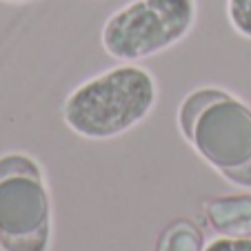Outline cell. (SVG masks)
Wrapping results in <instances>:
<instances>
[{"instance_id":"1","label":"cell","mask_w":251,"mask_h":251,"mask_svg":"<svg viewBox=\"0 0 251 251\" xmlns=\"http://www.w3.org/2000/svg\"><path fill=\"white\" fill-rule=\"evenodd\" d=\"M178 127L196 153L227 182L251 191V107L220 87L182 98Z\"/></svg>"},{"instance_id":"8","label":"cell","mask_w":251,"mask_h":251,"mask_svg":"<svg viewBox=\"0 0 251 251\" xmlns=\"http://www.w3.org/2000/svg\"><path fill=\"white\" fill-rule=\"evenodd\" d=\"M204 251H251V236L249 238H229L220 236L213 238L204 245Z\"/></svg>"},{"instance_id":"5","label":"cell","mask_w":251,"mask_h":251,"mask_svg":"<svg viewBox=\"0 0 251 251\" xmlns=\"http://www.w3.org/2000/svg\"><path fill=\"white\" fill-rule=\"evenodd\" d=\"M204 216L213 231L229 238L251 236V194H231L204 204Z\"/></svg>"},{"instance_id":"4","label":"cell","mask_w":251,"mask_h":251,"mask_svg":"<svg viewBox=\"0 0 251 251\" xmlns=\"http://www.w3.org/2000/svg\"><path fill=\"white\" fill-rule=\"evenodd\" d=\"M196 16V0H131L107 18L100 43L116 60L138 62L180 43Z\"/></svg>"},{"instance_id":"2","label":"cell","mask_w":251,"mask_h":251,"mask_svg":"<svg viewBox=\"0 0 251 251\" xmlns=\"http://www.w3.org/2000/svg\"><path fill=\"white\" fill-rule=\"evenodd\" d=\"M156 96L151 71L123 62L78 85L62 104V118L80 138L109 140L147 118L156 104Z\"/></svg>"},{"instance_id":"3","label":"cell","mask_w":251,"mask_h":251,"mask_svg":"<svg viewBox=\"0 0 251 251\" xmlns=\"http://www.w3.org/2000/svg\"><path fill=\"white\" fill-rule=\"evenodd\" d=\"M51 200L45 171L31 156H0V251H49Z\"/></svg>"},{"instance_id":"7","label":"cell","mask_w":251,"mask_h":251,"mask_svg":"<svg viewBox=\"0 0 251 251\" xmlns=\"http://www.w3.org/2000/svg\"><path fill=\"white\" fill-rule=\"evenodd\" d=\"M227 18L238 36L251 40V0H227Z\"/></svg>"},{"instance_id":"6","label":"cell","mask_w":251,"mask_h":251,"mask_svg":"<svg viewBox=\"0 0 251 251\" xmlns=\"http://www.w3.org/2000/svg\"><path fill=\"white\" fill-rule=\"evenodd\" d=\"M204 236L196 223L180 218L160 233L156 251H204Z\"/></svg>"},{"instance_id":"9","label":"cell","mask_w":251,"mask_h":251,"mask_svg":"<svg viewBox=\"0 0 251 251\" xmlns=\"http://www.w3.org/2000/svg\"><path fill=\"white\" fill-rule=\"evenodd\" d=\"M5 2H33V0H5Z\"/></svg>"}]
</instances>
